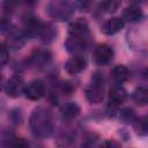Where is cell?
<instances>
[{
    "mask_svg": "<svg viewBox=\"0 0 148 148\" xmlns=\"http://www.w3.org/2000/svg\"><path fill=\"white\" fill-rule=\"evenodd\" d=\"M30 128L36 136H49L53 131V119L50 111L46 109H36L30 117Z\"/></svg>",
    "mask_w": 148,
    "mask_h": 148,
    "instance_id": "6da1fadb",
    "label": "cell"
},
{
    "mask_svg": "<svg viewBox=\"0 0 148 148\" xmlns=\"http://www.w3.org/2000/svg\"><path fill=\"white\" fill-rule=\"evenodd\" d=\"M84 96L91 104L101 103L104 98V76L102 73H95L92 82L86 88Z\"/></svg>",
    "mask_w": 148,
    "mask_h": 148,
    "instance_id": "7a4b0ae2",
    "label": "cell"
},
{
    "mask_svg": "<svg viewBox=\"0 0 148 148\" xmlns=\"http://www.w3.org/2000/svg\"><path fill=\"white\" fill-rule=\"evenodd\" d=\"M73 8L69 3L64 1H56L50 2L47 5V13L49 15L56 21H66L73 14Z\"/></svg>",
    "mask_w": 148,
    "mask_h": 148,
    "instance_id": "3957f363",
    "label": "cell"
},
{
    "mask_svg": "<svg viewBox=\"0 0 148 148\" xmlns=\"http://www.w3.org/2000/svg\"><path fill=\"white\" fill-rule=\"evenodd\" d=\"M24 82L23 79L20 75H14L7 80V82L3 86V90L7 96L12 98H17L22 94H24Z\"/></svg>",
    "mask_w": 148,
    "mask_h": 148,
    "instance_id": "277c9868",
    "label": "cell"
},
{
    "mask_svg": "<svg viewBox=\"0 0 148 148\" xmlns=\"http://www.w3.org/2000/svg\"><path fill=\"white\" fill-rule=\"evenodd\" d=\"M45 94L44 82L40 80H34L29 82L24 88V96L30 101H38Z\"/></svg>",
    "mask_w": 148,
    "mask_h": 148,
    "instance_id": "5b68a950",
    "label": "cell"
},
{
    "mask_svg": "<svg viewBox=\"0 0 148 148\" xmlns=\"http://www.w3.org/2000/svg\"><path fill=\"white\" fill-rule=\"evenodd\" d=\"M113 59V50L106 44L98 45L94 51V60L97 65L105 66Z\"/></svg>",
    "mask_w": 148,
    "mask_h": 148,
    "instance_id": "8992f818",
    "label": "cell"
},
{
    "mask_svg": "<svg viewBox=\"0 0 148 148\" xmlns=\"http://www.w3.org/2000/svg\"><path fill=\"white\" fill-rule=\"evenodd\" d=\"M87 67V59L80 54V56H72L66 62H65V71L68 74H79Z\"/></svg>",
    "mask_w": 148,
    "mask_h": 148,
    "instance_id": "52a82bcc",
    "label": "cell"
},
{
    "mask_svg": "<svg viewBox=\"0 0 148 148\" xmlns=\"http://www.w3.org/2000/svg\"><path fill=\"white\" fill-rule=\"evenodd\" d=\"M68 34L69 36L77 37L81 39H86L89 35V27L84 20H75L68 25Z\"/></svg>",
    "mask_w": 148,
    "mask_h": 148,
    "instance_id": "ba28073f",
    "label": "cell"
},
{
    "mask_svg": "<svg viewBox=\"0 0 148 148\" xmlns=\"http://www.w3.org/2000/svg\"><path fill=\"white\" fill-rule=\"evenodd\" d=\"M127 91L121 86H113L109 90V105L117 108L127 99Z\"/></svg>",
    "mask_w": 148,
    "mask_h": 148,
    "instance_id": "9c48e42d",
    "label": "cell"
},
{
    "mask_svg": "<svg viewBox=\"0 0 148 148\" xmlns=\"http://www.w3.org/2000/svg\"><path fill=\"white\" fill-rule=\"evenodd\" d=\"M125 25V22L121 17H111L108 21H105L102 27H101V31L104 35H114L117 32H119Z\"/></svg>",
    "mask_w": 148,
    "mask_h": 148,
    "instance_id": "30bf717a",
    "label": "cell"
},
{
    "mask_svg": "<svg viewBox=\"0 0 148 148\" xmlns=\"http://www.w3.org/2000/svg\"><path fill=\"white\" fill-rule=\"evenodd\" d=\"M86 46H87L86 39H81L73 36H69L65 42L66 50L73 56H80L86 50Z\"/></svg>",
    "mask_w": 148,
    "mask_h": 148,
    "instance_id": "8fae6325",
    "label": "cell"
},
{
    "mask_svg": "<svg viewBox=\"0 0 148 148\" xmlns=\"http://www.w3.org/2000/svg\"><path fill=\"white\" fill-rule=\"evenodd\" d=\"M143 16V10L139 7V6H127L123 9V14H121V18L124 20V22H136L139 20H141Z\"/></svg>",
    "mask_w": 148,
    "mask_h": 148,
    "instance_id": "7c38bea8",
    "label": "cell"
},
{
    "mask_svg": "<svg viewBox=\"0 0 148 148\" xmlns=\"http://www.w3.org/2000/svg\"><path fill=\"white\" fill-rule=\"evenodd\" d=\"M111 76L112 79L117 82V83H123L125 81H127L131 76V72L130 69L124 66V65H117L112 68L111 71Z\"/></svg>",
    "mask_w": 148,
    "mask_h": 148,
    "instance_id": "4fadbf2b",
    "label": "cell"
},
{
    "mask_svg": "<svg viewBox=\"0 0 148 148\" xmlns=\"http://www.w3.org/2000/svg\"><path fill=\"white\" fill-rule=\"evenodd\" d=\"M56 35H57V31H56V29L52 24L42 23V25L39 28V31H38V36L44 43L52 42L56 38Z\"/></svg>",
    "mask_w": 148,
    "mask_h": 148,
    "instance_id": "5bb4252c",
    "label": "cell"
},
{
    "mask_svg": "<svg viewBox=\"0 0 148 148\" xmlns=\"http://www.w3.org/2000/svg\"><path fill=\"white\" fill-rule=\"evenodd\" d=\"M133 128L136 135L139 136H145L148 135V114L136 117V119L133 123Z\"/></svg>",
    "mask_w": 148,
    "mask_h": 148,
    "instance_id": "9a60e30c",
    "label": "cell"
},
{
    "mask_svg": "<svg viewBox=\"0 0 148 148\" xmlns=\"http://www.w3.org/2000/svg\"><path fill=\"white\" fill-rule=\"evenodd\" d=\"M80 106L74 103V102H69V103H66L62 105L61 108V114L64 118L66 119H73V118H76L79 114H80Z\"/></svg>",
    "mask_w": 148,
    "mask_h": 148,
    "instance_id": "2e32d148",
    "label": "cell"
},
{
    "mask_svg": "<svg viewBox=\"0 0 148 148\" xmlns=\"http://www.w3.org/2000/svg\"><path fill=\"white\" fill-rule=\"evenodd\" d=\"M24 44V37L21 32L18 31H12L7 38V46L8 49H13V50H17L21 49L22 45Z\"/></svg>",
    "mask_w": 148,
    "mask_h": 148,
    "instance_id": "e0dca14e",
    "label": "cell"
},
{
    "mask_svg": "<svg viewBox=\"0 0 148 148\" xmlns=\"http://www.w3.org/2000/svg\"><path fill=\"white\" fill-rule=\"evenodd\" d=\"M132 98L140 106L148 105V88H146V87L136 88L132 94Z\"/></svg>",
    "mask_w": 148,
    "mask_h": 148,
    "instance_id": "ac0fdd59",
    "label": "cell"
},
{
    "mask_svg": "<svg viewBox=\"0 0 148 148\" xmlns=\"http://www.w3.org/2000/svg\"><path fill=\"white\" fill-rule=\"evenodd\" d=\"M120 119L124 121V123H127V124H133L134 120L136 119V116L135 113L133 112L132 109H125L120 112Z\"/></svg>",
    "mask_w": 148,
    "mask_h": 148,
    "instance_id": "d6986e66",
    "label": "cell"
},
{
    "mask_svg": "<svg viewBox=\"0 0 148 148\" xmlns=\"http://www.w3.org/2000/svg\"><path fill=\"white\" fill-rule=\"evenodd\" d=\"M120 6V2L119 1H103L101 3V8L106 12V13H113L118 9V7Z\"/></svg>",
    "mask_w": 148,
    "mask_h": 148,
    "instance_id": "ffe728a7",
    "label": "cell"
},
{
    "mask_svg": "<svg viewBox=\"0 0 148 148\" xmlns=\"http://www.w3.org/2000/svg\"><path fill=\"white\" fill-rule=\"evenodd\" d=\"M9 148H29V143L24 138L17 136V138H14L10 141Z\"/></svg>",
    "mask_w": 148,
    "mask_h": 148,
    "instance_id": "44dd1931",
    "label": "cell"
},
{
    "mask_svg": "<svg viewBox=\"0 0 148 148\" xmlns=\"http://www.w3.org/2000/svg\"><path fill=\"white\" fill-rule=\"evenodd\" d=\"M32 59L35 60V64H45L50 59V53L47 51H38Z\"/></svg>",
    "mask_w": 148,
    "mask_h": 148,
    "instance_id": "7402d4cb",
    "label": "cell"
},
{
    "mask_svg": "<svg viewBox=\"0 0 148 148\" xmlns=\"http://www.w3.org/2000/svg\"><path fill=\"white\" fill-rule=\"evenodd\" d=\"M0 46H1L0 47V59H1V64L5 66L9 60V49L5 43H2Z\"/></svg>",
    "mask_w": 148,
    "mask_h": 148,
    "instance_id": "603a6c76",
    "label": "cell"
},
{
    "mask_svg": "<svg viewBox=\"0 0 148 148\" xmlns=\"http://www.w3.org/2000/svg\"><path fill=\"white\" fill-rule=\"evenodd\" d=\"M101 148H120V145L116 141V140H105Z\"/></svg>",
    "mask_w": 148,
    "mask_h": 148,
    "instance_id": "cb8c5ba5",
    "label": "cell"
}]
</instances>
